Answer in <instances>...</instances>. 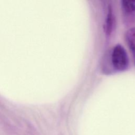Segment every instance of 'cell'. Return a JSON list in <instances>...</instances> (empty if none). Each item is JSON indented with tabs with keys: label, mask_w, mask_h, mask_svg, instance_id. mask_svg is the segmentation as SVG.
I'll return each mask as SVG.
<instances>
[{
	"label": "cell",
	"mask_w": 135,
	"mask_h": 135,
	"mask_svg": "<svg viewBox=\"0 0 135 135\" xmlns=\"http://www.w3.org/2000/svg\"><path fill=\"white\" fill-rule=\"evenodd\" d=\"M126 40L131 52L135 64V27L130 28L127 31Z\"/></svg>",
	"instance_id": "obj_2"
},
{
	"label": "cell",
	"mask_w": 135,
	"mask_h": 135,
	"mask_svg": "<svg viewBox=\"0 0 135 135\" xmlns=\"http://www.w3.org/2000/svg\"><path fill=\"white\" fill-rule=\"evenodd\" d=\"M123 9L127 12L135 11V0H123L122 1Z\"/></svg>",
	"instance_id": "obj_4"
},
{
	"label": "cell",
	"mask_w": 135,
	"mask_h": 135,
	"mask_svg": "<svg viewBox=\"0 0 135 135\" xmlns=\"http://www.w3.org/2000/svg\"><path fill=\"white\" fill-rule=\"evenodd\" d=\"M113 16L112 14V11L111 9V7L109 6L108 13L107 16V19L105 21V31L107 34H110L112 31V26L113 24Z\"/></svg>",
	"instance_id": "obj_3"
},
{
	"label": "cell",
	"mask_w": 135,
	"mask_h": 135,
	"mask_svg": "<svg viewBox=\"0 0 135 135\" xmlns=\"http://www.w3.org/2000/svg\"><path fill=\"white\" fill-rule=\"evenodd\" d=\"M112 62L113 67L118 71L126 70L129 65V59L124 47L118 44L114 47L112 54Z\"/></svg>",
	"instance_id": "obj_1"
}]
</instances>
